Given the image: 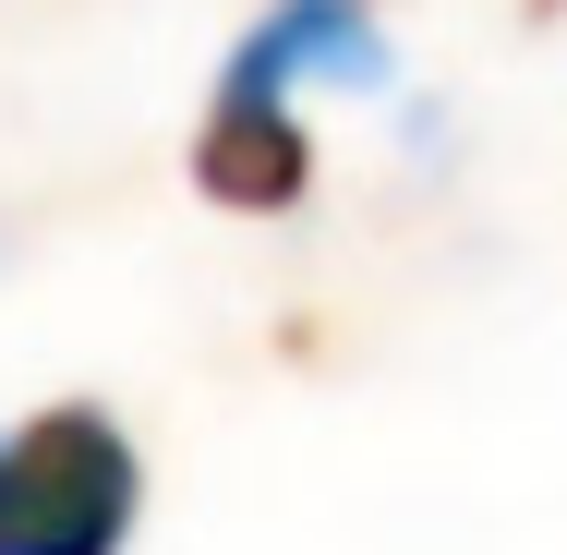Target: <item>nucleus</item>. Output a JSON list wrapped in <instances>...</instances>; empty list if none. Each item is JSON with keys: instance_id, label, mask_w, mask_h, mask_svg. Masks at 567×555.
<instances>
[{"instance_id": "obj_1", "label": "nucleus", "mask_w": 567, "mask_h": 555, "mask_svg": "<svg viewBox=\"0 0 567 555\" xmlns=\"http://www.w3.org/2000/svg\"><path fill=\"white\" fill-rule=\"evenodd\" d=\"M133 446L97 411H49L0 446V555H121L133 532Z\"/></svg>"}, {"instance_id": "obj_2", "label": "nucleus", "mask_w": 567, "mask_h": 555, "mask_svg": "<svg viewBox=\"0 0 567 555\" xmlns=\"http://www.w3.org/2000/svg\"><path fill=\"white\" fill-rule=\"evenodd\" d=\"M302 121L278 110L266 85H218V110H206V133H194V182L218 194V206H241V218H278V206H302Z\"/></svg>"}, {"instance_id": "obj_3", "label": "nucleus", "mask_w": 567, "mask_h": 555, "mask_svg": "<svg viewBox=\"0 0 567 555\" xmlns=\"http://www.w3.org/2000/svg\"><path fill=\"white\" fill-rule=\"evenodd\" d=\"M290 73H327V85H386V37H374V12L362 0H278L254 37H241V61H229V85H290Z\"/></svg>"}]
</instances>
